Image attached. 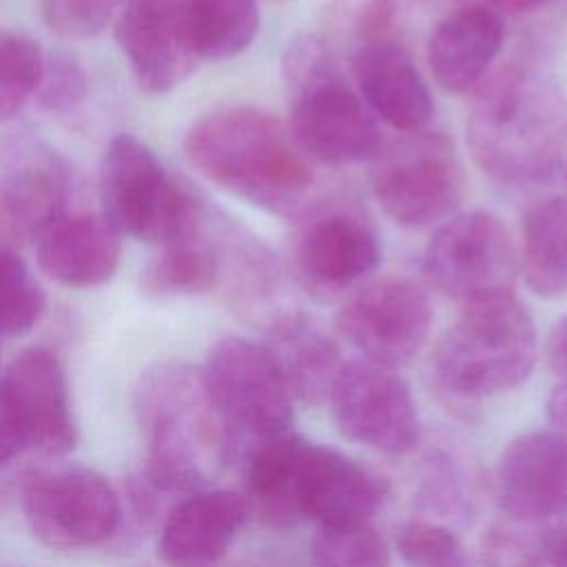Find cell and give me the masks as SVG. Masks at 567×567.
<instances>
[{"label": "cell", "mask_w": 567, "mask_h": 567, "mask_svg": "<svg viewBox=\"0 0 567 567\" xmlns=\"http://www.w3.org/2000/svg\"><path fill=\"white\" fill-rule=\"evenodd\" d=\"M520 270L532 292L545 299L567 295V197L534 202L520 224Z\"/></svg>", "instance_id": "cell-25"}, {"label": "cell", "mask_w": 567, "mask_h": 567, "mask_svg": "<svg viewBox=\"0 0 567 567\" xmlns=\"http://www.w3.org/2000/svg\"><path fill=\"white\" fill-rule=\"evenodd\" d=\"M284 78L290 95L288 131L306 157L343 166L377 155L379 126L361 95L346 82L321 35L301 33L290 40L284 53Z\"/></svg>", "instance_id": "cell-4"}, {"label": "cell", "mask_w": 567, "mask_h": 567, "mask_svg": "<svg viewBox=\"0 0 567 567\" xmlns=\"http://www.w3.org/2000/svg\"><path fill=\"white\" fill-rule=\"evenodd\" d=\"M359 93L377 117L401 133L425 131L434 104L410 51L394 38L359 42L352 53Z\"/></svg>", "instance_id": "cell-19"}, {"label": "cell", "mask_w": 567, "mask_h": 567, "mask_svg": "<svg viewBox=\"0 0 567 567\" xmlns=\"http://www.w3.org/2000/svg\"><path fill=\"white\" fill-rule=\"evenodd\" d=\"M89 78L84 66L69 53H55L44 60L42 78L35 91L40 106L55 115L73 113L86 97Z\"/></svg>", "instance_id": "cell-32"}, {"label": "cell", "mask_w": 567, "mask_h": 567, "mask_svg": "<svg viewBox=\"0 0 567 567\" xmlns=\"http://www.w3.org/2000/svg\"><path fill=\"white\" fill-rule=\"evenodd\" d=\"M69 173L62 157L38 142L9 148L0 166V248H13L62 217Z\"/></svg>", "instance_id": "cell-15"}, {"label": "cell", "mask_w": 567, "mask_h": 567, "mask_svg": "<svg viewBox=\"0 0 567 567\" xmlns=\"http://www.w3.org/2000/svg\"><path fill=\"white\" fill-rule=\"evenodd\" d=\"M184 18L199 60L239 55L259 29L257 0H184Z\"/></svg>", "instance_id": "cell-27"}, {"label": "cell", "mask_w": 567, "mask_h": 567, "mask_svg": "<svg viewBox=\"0 0 567 567\" xmlns=\"http://www.w3.org/2000/svg\"><path fill=\"white\" fill-rule=\"evenodd\" d=\"M38 264L62 286L93 288L120 264V233L100 215L58 217L38 235Z\"/></svg>", "instance_id": "cell-22"}, {"label": "cell", "mask_w": 567, "mask_h": 567, "mask_svg": "<svg viewBox=\"0 0 567 567\" xmlns=\"http://www.w3.org/2000/svg\"><path fill=\"white\" fill-rule=\"evenodd\" d=\"M474 162L492 179L538 186L556 177L567 157V95L534 62L514 60L476 86L467 115Z\"/></svg>", "instance_id": "cell-1"}, {"label": "cell", "mask_w": 567, "mask_h": 567, "mask_svg": "<svg viewBox=\"0 0 567 567\" xmlns=\"http://www.w3.org/2000/svg\"><path fill=\"white\" fill-rule=\"evenodd\" d=\"M202 379L228 430L233 461L250 443L290 430L292 394L266 343L246 337L215 341L206 354Z\"/></svg>", "instance_id": "cell-7"}, {"label": "cell", "mask_w": 567, "mask_h": 567, "mask_svg": "<svg viewBox=\"0 0 567 567\" xmlns=\"http://www.w3.org/2000/svg\"><path fill=\"white\" fill-rule=\"evenodd\" d=\"M264 332L292 399L312 405L328 401L346 361L319 323L301 310H290Z\"/></svg>", "instance_id": "cell-23"}, {"label": "cell", "mask_w": 567, "mask_h": 567, "mask_svg": "<svg viewBox=\"0 0 567 567\" xmlns=\"http://www.w3.org/2000/svg\"><path fill=\"white\" fill-rule=\"evenodd\" d=\"M334 326L363 359L399 368L425 346L432 328V306L416 281L379 277L361 284L343 301Z\"/></svg>", "instance_id": "cell-12"}, {"label": "cell", "mask_w": 567, "mask_h": 567, "mask_svg": "<svg viewBox=\"0 0 567 567\" xmlns=\"http://www.w3.org/2000/svg\"><path fill=\"white\" fill-rule=\"evenodd\" d=\"M24 436L18 425V419L11 410V403L0 385V465L11 461L22 447H24Z\"/></svg>", "instance_id": "cell-34"}, {"label": "cell", "mask_w": 567, "mask_h": 567, "mask_svg": "<svg viewBox=\"0 0 567 567\" xmlns=\"http://www.w3.org/2000/svg\"><path fill=\"white\" fill-rule=\"evenodd\" d=\"M188 164L221 190L279 217H297L310 195L312 168L281 120L257 106H221L184 137Z\"/></svg>", "instance_id": "cell-2"}, {"label": "cell", "mask_w": 567, "mask_h": 567, "mask_svg": "<svg viewBox=\"0 0 567 567\" xmlns=\"http://www.w3.org/2000/svg\"><path fill=\"white\" fill-rule=\"evenodd\" d=\"M206 221L190 235L162 246L142 270V290L148 297L204 295L219 286V248L208 237Z\"/></svg>", "instance_id": "cell-26"}, {"label": "cell", "mask_w": 567, "mask_h": 567, "mask_svg": "<svg viewBox=\"0 0 567 567\" xmlns=\"http://www.w3.org/2000/svg\"><path fill=\"white\" fill-rule=\"evenodd\" d=\"M22 512L31 534L51 549H86L109 540L122 520L113 485L91 467L31 470L22 481Z\"/></svg>", "instance_id": "cell-10"}, {"label": "cell", "mask_w": 567, "mask_h": 567, "mask_svg": "<svg viewBox=\"0 0 567 567\" xmlns=\"http://www.w3.org/2000/svg\"><path fill=\"white\" fill-rule=\"evenodd\" d=\"M505 24L501 11L485 2H470L445 13L427 38L430 71L445 91L476 89L503 49Z\"/></svg>", "instance_id": "cell-21"}, {"label": "cell", "mask_w": 567, "mask_h": 567, "mask_svg": "<svg viewBox=\"0 0 567 567\" xmlns=\"http://www.w3.org/2000/svg\"><path fill=\"white\" fill-rule=\"evenodd\" d=\"M290 264L297 281L312 297L328 301L365 281L381 264L374 226L348 199L310 202L297 215Z\"/></svg>", "instance_id": "cell-9"}, {"label": "cell", "mask_w": 567, "mask_h": 567, "mask_svg": "<svg viewBox=\"0 0 567 567\" xmlns=\"http://www.w3.org/2000/svg\"><path fill=\"white\" fill-rule=\"evenodd\" d=\"M241 492L199 489L164 516L157 554L166 567H213L248 518Z\"/></svg>", "instance_id": "cell-20"}, {"label": "cell", "mask_w": 567, "mask_h": 567, "mask_svg": "<svg viewBox=\"0 0 567 567\" xmlns=\"http://www.w3.org/2000/svg\"><path fill=\"white\" fill-rule=\"evenodd\" d=\"M315 567H390V549L368 525L317 527L310 540Z\"/></svg>", "instance_id": "cell-30"}, {"label": "cell", "mask_w": 567, "mask_h": 567, "mask_svg": "<svg viewBox=\"0 0 567 567\" xmlns=\"http://www.w3.org/2000/svg\"><path fill=\"white\" fill-rule=\"evenodd\" d=\"M385 492V483L359 461L334 447L306 441L297 474L301 520H312L317 527L368 523Z\"/></svg>", "instance_id": "cell-16"}, {"label": "cell", "mask_w": 567, "mask_h": 567, "mask_svg": "<svg viewBox=\"0 0 567 567\" xmlns=\"http://www.w3.org/2000/svg\"><path fill=\"white\" fill-rule=\"evenodd\" d=\"M396 547L410 567H470L463 543L432 520H410L399 529Z\"/></svg>", "instance_id": "cell-31"}, {"label": "cell", "mask_w": 567, "mask_h": 567, "mask_svg": "<svg viewBox=\"0 0 567 567\" xmlns=\"http://www.w3.org/2000/svg\"><path fill=\"white\" fill-rule=\"evenodd\" d=\"M545 357L549 370L567 379V315L551 328L545 343Z\"/></svg>", "instance_id": "cell-35"}, {"label": "cell", "mask_w": 567, "mask_h": 567, "mask_svg": "<svg viewBox=\"0 0 567 567\" xmlns=\"http://www.w3.org/2000/svg\"><path fill=\"white\" fill-rule=\"evenodd\" d=\"M135 416L144 436L140 478L166 496L206 489L233 461V443L202 379L182 361L155 363L135 388Z\"/></svg>", "instance_id": "cell-3"}, {"label": "cell", "mask_w": 567, "mask_h": 567, "mask_svg": "<svg viewBox=\"0 0 567 567\" xmlns=\"http://www.w3.org/2000/svg\"><path fill=\"white\" fill-rule=\"evenodd\" d=\"M556 0H487L489 7L496 11H507V13H532L538 9H545L554 4Z\"/></svg>", "instance_id": "cell-37"}, {"label": "cell", "mask_w": 567, "mask_h": 567, "mask_svg": "<svg viewBox=\"0 0 567 567\" xmlns=\"http://www.w3.org/2000/svg\"><path fill=\"white\" fill-rule=\"evenodd\" d=\"M113 0H40L44 24L62 38H91L111 20Z\"/></svg>", "instance_id": "cell-33"}, {"label": "cell", "mask_w": 567, "mask_h": 567, "mask_svg": "<svg viewBox=\"0 0 567 567\" xmlns=\"http://www.w3.org/2000/svg\"><path fill=\"white\" fill-rule=\"evenodd\" d=\"M498 503L520 523L567 514V441L556 430L514 439L496 470Z\"/></svg>", "instance_id": "cell-18"}, {"label": "cell", "mask_w": 567, "mask_h": 567, "mask_svg": "<svg viewBox=\"0 0 567 567\" xmlns=\"http://www.w3.org/2000/svg\"><path fill=\"white\" fill-rule=\"evenodd\" d=\"M549 558L554 567H567V523L554 534L549 543Z\"/></svg>", "instance_id": "cell-38"}, {"label": "cell", "mask_w": 567, "mask_h": 567, "mask_svg": "<svg viewBox=\"0 0 567 567\" xmlns=\"http://www.w3.org/2000/svg\"><path fill=\"white\" fill-rule=\"evenodd\" d=\"M308 439L292 430L250 443L241 454L244 501L270 527H292L301 523L297 505L299 458Z\"/></svg>", "instance_id": "cell-24"}, {"label": "cell", "mask_w": 567, "mask_h": 567, "mask_svg": "<svg viewBox=\"0 0 567 567\" xmlns=\"http://www.w3.org/2000/svg\"><path fill=\"white\" fill-rule=\"evenodd\" d=\"M328 401L337 427L354 443L403 454L419 441L416 403L396 368L368 359L348 361Z\"/></svg>", "instance_id": "cell-13"}, {"label": "cell", "mask_w": 567, "mask_h": 567, "mask_svg": "<svg viewBox=\"0 0 567 567\" xmlns=\"http://www.w3.org/2000/svg\"><path fill=\"white\" fill-rule=\"evenodd\" d=\"M115 40L137 84L153 95L173 91L199 62L186 29L184 0H131L117 20Z\"/></svg>", "instance_id": "cell-14"}, {"label": "cell", "mask_w": 567, "mask_h": 567, "mask_svg": "<svg viewBox=\"0 0 567 567\" xmlns=\"http://www.w3.org/2000/svg\"><path fill=\"white\" fill-rule=\"evenodd\" d=\"M104 217L117 233L140 241L168 244L195 233L206 213L135 135H115L100 164Z\"/></svg>", "instance_id": "cell-6"}, {"label": "cell", "mask_w": 567, "mask_h": 567, "mask_svg": "<svg viewBox=\"0 0 567 567\" xmlns=\"http://www.w3.org/2000/svg\"><path fill=\"white\" fill-rule=\"evenodd\" d=\"M538 354L529 310L514 297L463 306L432 354L436 383L461 399H483L520 385Z\"/></svg>", "instance_id": "cell-5"}, {"label": "cell", "mask_w": 567, "mask_h": 567, "mask_svg": "<svg viewBox=\"0 0 567 567\" xmlns=\"http://www.w3.org/2000/svg\"><path fill=\"white\" fill-rule=\"evenodd\" d=\"M44 312V290L13 248H0V334L29 332Z\"/></svg>", "instance_id": "cell-29"}, {"label": "cell", "mask_w": 567, "mask_h": 567, "mask_svg": "<svg viewBox=\"0 0 567 567\" xmlns=\"http://www.w3.org/2000/svg\"><path fill=\"white\" fill-rule=\"evenodd\" d=\"M423 275L432 288L461 306L514 295L518 257L509 230L489 210L447 219L425 248Z\"/></svg>", "instance_id": "cell-11"}, {"label": "cell", "mask_w": 567, "mask_h": 567, "mask_svg": "<svg viewBox=\"0 0 567 567\" xmlns=\"http://www.w3.org/2000/svg\"><path fill=\"white\" fill-rule=\"evenodd\" d=\"M370 184L381 210L403 228L447 219L463 197V171L452 140L436 131L403 133L372 157Z\"/></svg>", "instance_id": "cell-8"}, {"label": "cell", "mask_w": 567, "mask_h": 567, "mask_svg": "<svg viewBox=\"0 0 567 567\" xmlns=\"http://www.w3.org/2000/svg\"><path fill=\"white\" fill-rule=\"evenodd\" d=\"M547 414L556 432L567 441V379H563V383L551 390L547 401Z\"/></svg>", "instance_id": "cell-36"}, {"label": "cell", "mask_w": 567, "mask_h": 567, "mask_svg": "<svg viewBox=\"0 0 567 567\" xmlns=\"http://www.w3.org/2000/svg\"><path fill=\"white\" fill-rule=\"evenodd\" d=\"M44 69V55L31 38L0 29V122L18 115V111L35 95Z\"/></svg>", "instance_id": "cell-28"}, {"label": "cell", "mask_w": 567, "mask_h": 567, "mask_svg": "<svg viewBox=\"0 0 567 567\" xmlns=\"http://www.w3.org/2000/svg\"><path fill=\"white\" fill-rule=\"evenodd\" d=\"M22 430L24 443L47 456L75 447V421L60 361L44 348L20 352L0 381Z\"/></svg>", "instance_id": "cell-17"}]
</instances>
